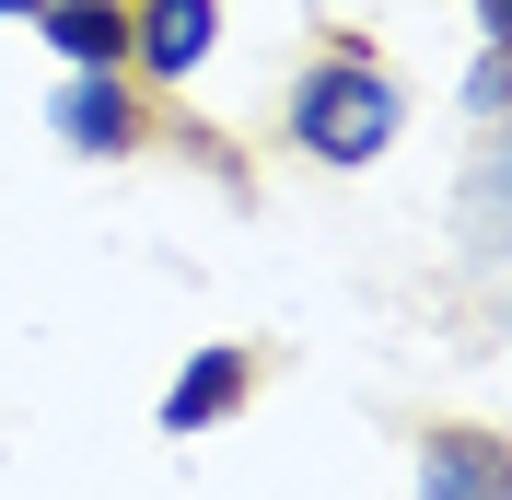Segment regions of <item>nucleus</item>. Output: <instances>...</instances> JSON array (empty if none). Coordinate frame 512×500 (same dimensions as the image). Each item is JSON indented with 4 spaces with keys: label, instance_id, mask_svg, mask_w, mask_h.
Segmentation results:
<instances>
[{
    "label": "nucleus",
    "instance_id": "423d86ee",
    "mask_svg": "<svg viewBox=\"0 0 512 500\" xmlns=\"http://www.w3.org/2000/svg\"><path fill=\"white\" fill-rule=\"evenodd\" d=\"M24 24L59 47V70H128V0H35Z\"/></svg>",
    "mask_w": 512,
    "mask_h": 500
},
{
    "label": "nucleus",
    "instance_id": "f257e3e1",
    "mask_svg": "<svg viewBox=\"0 0 512 500\" xmlns=\"http://www.w3.org/2000/svg\"><path fill=\"white\" fill-rule=\"evenodd\" d=\"M280 140L303 163H326V175H361V163H384L408 140V82L373 59V35H338V47H315V59L291 70Z\"/></svg>",
    "mask_w": 512,
    "mask_h": 500
},
{
    "label": "nucleus",
    "instance_id": "20e7f679",
    "mask_svg": "<svg viewBox=\"0 0 512 500\" xmlns=\"http://www.w3.org/2000/svg\"><path fill=\"white\" fill-rule=\"evenodd\" d=\"M222 47V0H128V82L140 94H187Z\"/></svg>",
    "mask_w": 512,
    "mask_h": 500
},
{
    "label": "nucleus",
    "instance_id": "f03ea898",
    "mask_svg": "<svg viewBox=\"0 0 512 500\" xmlns=\"http://www.w3.org/2000/svg\"><path fill=\"white\" fill-rule=\"evenodd\" d=\"M47 128H59V152H82V163H128V152H152V94H140L128 70H59Z\"/></svg>",
    "mask_w": 512,
    "mask_h": 500
},
{
    "label": "nucleus",
    "instance_id": "1a4fd4ad",
    "mask_svg": "<svg viewBox=\"0 0 512 500\" xmlns=\"http://www.w3.org/2000/svg\"><path fill=\"white\" fill-rule=\"evenodd\" d=\"M478 12V47H512V0H466Z\"/></svg>",
    "mask_w": 512,
    "mask_h": 500
},
{
    "label": "nucleus",
    "instance_id": "39448f33",
    "mask_svg": "<svg viewBox=\"0 0 512 500\" xmlns=\"http://www.w3.org/2000/svg\"><path fill=\"white\" fill-rule=\"evenodd\" d=\"M408 500H512V442L478 419H431L419 431V489Z\"/></svg>",
    "mask_w": 512,
    "mask_h": 500
},
{
    "label": "nucleus",
    "instance_id": "0eeeda50",
    "mask_svg": "<svg viewBox=\"0 0 512 500\" xmlns=\"http://www.w3.org/2000/svg\"><path fill=\"white\" fill-rule=\"evenodd\" d=\"M454 210H466V256H478V268H501V140H478V163H466V198H454Z\"/></svg>",
    "mask_w": 512,
    "mask_h": 500
},
{
    "label": "nucleus",
    "instance_id": "9d476101",
    "mask_svg": "<svg viewBox=\"0 0 512 500\" xmlns=\"http://www.w3.org/2000/svg\"><path fill=\"white\" fill-rule=\"evenodd\" d=\"M24 12H35V0H0V24H24Z\"/></svg>",
    "mask_w": 512,
    "mask_h": 500
},
{
    "label": "nucleus",
    "instance_id": "6e6552de",
    "mask_svg": "<svg viewBox=\"0 0 512 500\" xmlns=\"http://www.w3.org/2000/svg\"><path fill=\"white\" fill-rule=\"evenodd\" d=\"M501 117H512V47H478V59H466V128L501 140Z\"/></svg>",
    "mask_w": 512,
    "mask_h": 500
},
{
    "label": "nucleus",
    "instance_id": "7ed1b4c3",
    "mask_svg": "<svg viewBox=\"0 0 512 500\" xmlns=\"http://www.w3.org/2000/svg\"><path fill=\"white\" fill-rule=\"evenodd\" d=\"M256 384H268V361H256L245 338H210V349H187V361H175V384H163V407H152V431H163V442H210L222 419H245Z\"/></svg>",
    "mask_w": 512,
    "mask_h": 500
}]
</instances>
